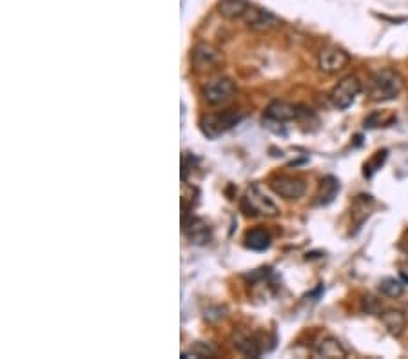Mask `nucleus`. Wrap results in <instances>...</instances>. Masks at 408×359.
<instances>
[{
	"instance_id": "f03ea898",
	"label": "nucleus",
	"mask_w": 408,
	"mask_h": 359,
	"mask_svg": "<svg viewBox=\"0 0 408 359\" xmlns=\"http://www.w3.org/2000/svg\"><path fill=\"white\" fill-rule=\"evenodd\" d=\"M241 115L234 109H227L223 113H214V115H207L202 118L200 127L204 131V134L211 140H216L222 134H225L227 131H231L234 125L240 124Z\"/></svg>"
},
{
	"instance_id": "aec40b11",
	"label": "nucleus",
	"mask_w": 408,
	"mask_h": 359,
	"mask_svg": "<svg viewBox=\"0 0 408 359\" xmlns=\"http://www.w3.org/2000/svg\"><path fill=\"white\" fill-rule=\"evenodd\" d=\"M182 356L183 358H213V356H216V351H214L211 345H205V343H196L191 351H185Z\"/></svg>"
},
{
	"instance_id": "1a4fd4ad",
	"label": "nucleus",
	"mask_w": 408,
	"mask_h": 359,
	"mask_svg": "<svg viewBox=\"0 0 408 359\" xmlns=\"http://www.w3.org/2000/svg\"><path fill=\"white\" fill-rule=\"evenodd\" d=\"M349 62H351V57L343 49L337 48L323 49L320 53V58H318L320 69L323 73H328V75H334V73L345 69Z\"/></svg>"
},
{
	"instance_id": "a211bd4d",
	"label": "nucleus",
	"mask_w": 408,
	"mask_h": 359,
	"mask_svg": "<svg viewBox=\"0 0 408 359\" xmlns=\"http://www.w3.org/2000/svg\"><path fill=\"white\" fill-rule=\"evenodd\" d=\"M405 287H403V281L401 279H395V278H385L379 281V293L385 294L386 297H392V300H395V297H400L401 294H403Z\"/></svg>"
},
{
	"instance_id": "20e7f679",
	"label": "nucleus",
	"mask_w": 408,
	"mask_h": 359,
	"mask_svg": "<svg viewBox=\"0 0 408 359\" xmlns=\"http://www.w3.org/2000/svg\"><path fill=\"white\" fill-rule=\"evenodd\" d=\"M361 93V82L358 76H345L337 82L336 87L332 89L330 93V100H332V106L339 111H345L352 104L356 102V98L360 97Z\"/></svg>"
},
{
	"instance_id": "f8f14e48",
	"label": "nucleus",
	"mask_w": 408,
	"mask_h": 359,
	"mask_svg": "<svg viewBox=\"0 0 408 359\" xmlns=\"http://www.w3.org/2000/svg\"><path fill=\"white\" fill-rule=\"evenodd\" d=\"M234 346L238 349V352H241L247 358H258V356H262L263 346L260 343L254 334H247V332H240L236 336L234 339Z\"/></svg>"
},
{
	"instance_id": "0eeeda50",
	"label": "nucleus",
	"mask_w": 408,
	"mask_h": 359,
	"mask_svg": "<svg viewBox=\"0 0 408 359\" xmlns=\"http://www.w3.org/2000/svg\"><path fill=\"white\" fill-rule=\"evenodd\" d=\"M269 185H271V189L276 192V195L281 196V198H285V199L302 198L307 191L305 182L300 180V178H293V176L272 178Z\"/></svg>"
},
{
	"instance_id": "4468645a",
	"label": "nucleus",
	"mask_w": 408,
	"mask_h": 359,
	"mask_svg": "<svg viewBox=\"0 0 408 359\" xmlns=\"http://www.w3.org/2000/svg\"><path fill=\"white\" fill-rule=\"evenodd\" d=\"M251 6L253 4L248 0H222L218 11L227 20H236V18H244Z\"/></svg>"
},
{
	"instance_id": "ddd939ff",
	"label": "nucleus",
	"mask_w": 408,
	"mask_h": 359,
	"mask_svg": "<svg viewBox=\"0 0 408 359\" xmlns=\"http://www.w3.org/2000/svg\"><path fill=\"white\" fill-rule=\"evenodd\" d=\"M300 113L296 111V107L290 106V104L285 102H272L271 106L267 107L265 111V118L272 120V122H280V124H285V122H290L294 120Z\"/></svg>"
},
{
	"instance_id": "dca6fc26",
	"label": "nucleus",
	"mask_w": 408,
	"mask_h": 359,
	"mask_svg": "<svg viewBox=\"0 0 408 359\" xmlns=\"http://www.w3.org/2000/svg\"><path fill=\"white\" fill-rule=\"evenodd\" d=\"M339 192V180L336 176H325L320 183V192H318V204L328 205L332 204L334 198Z\"/></svg>"
},
{
	"instance_id": "9d476101",
	"label": "nucleus",
	"mask_w": 408,
	"mask_h": 359,
	"mask_svg": "<svg viewBox=\"0 0 408 359\" xmlns=\"http://www.w3.org/2000/svg\"><path fill=\"white\" fill-rule=\"evenodd\" d=\"M183 232L189 238V241L195 245H205L213 238L211 227L200 218H191V222L183 223Z\"/></svg>"
},
{
	"instance_id": "9b49d317",
	"label": "nucleus",
	"mask_w": 408,
	"mask_h": 359,
	"mask_svg": "<svg viewBox=\"0 0 408 359\" xmlns=\"http://www.w3.org/2000/svg\"><path fill=\"white\" fill-rule=\"evenodd\" d=\"M314 356L316 358H327V359H334V358H346V351L343 349V345L337 342L336 337L332 336H325L323 339L314 345Z\"/></svg>"
},
{
	"instance_id": "39448f33",
	"label": "nucleus",
	"mask_w": 408,
	"mask_h": 359,
	"mask_svg": "<svg viewBox=\"0 0 408 359\" xmlns=\"http://www.w3.org/2000/svg\"><path fill=\"white\" fill-rule=\"evenodd\" d=\"M236 93L234 80L229 76H218L213 82H209L207 87L204 89L205 102L211 106H222V104L229 102Z\"/></svg>"
},
{
	"instance_id": "423d86ee",
	"label": "nucleus",
	"mask_w": 408,
	"mask_h": 359,
	"mask_svg": "<svg viewBox=\"0 0 408 359\" xmlns=\"http://www.w3.org/2000/svg\"><path fill=\"white\" fill-rule=\"evenodd\" d=\"M222 60H223L222 53H220L216 48H213V45L209 44L196 45L195 51H192L191 55L192 67H195V71L198 73L214 71V69L222 64Z\"/></svg>"
},
{
	"instance_id": "412c9836",
	"label": "nucleus",
	"mask_w": 408,
	"mask_h": 359,
	"mask_svg": "<svg viewBox=\"0 0 408 359\" xmlns=\"http://www.w3.org/2000/svg\"><path fill=\"white\" fill-rule=\"evenodd\" d=\"M401 278H403V281H405V283H408V272L401 271Z\"/></svg>"
},
{
	"instance_id": "7ed1b4c3",
	"label": "nucleus",
	"mask_w": 408,
	"mask_h": 359,
	"mask_svg": "<svg viewBox=\"0 0 408 359\" xmlns=\"http://www.w3.org/2000/svg\"><path fill=\"white\" fill-rule=\"evenodd\" d=\"M241 209L248 216H276L280 213L278 205L262 191L260 185L248 187L244 199H241Z\"/></svg>"
},
{
	"instance_id": "f257e3e1",
	"label": "nucleus",
	"mask_w": 408,
	"mask_h": 359,
	"mask_svg": "<svg viewBox=\"0 0 408 359\" xmlns=\"http://www.w3.org/2000/svg\"><path fill=\"white\" fill-rule=\"evenodd\" d=\"M403 91V78L394 69H381L374 73L368 84V97L374 102H391L400 97Z\"/></svg>"
},
{
	"instance_id": "6e6552de",
	"label": "nucleus",
	"mask_w": 408,
	"mask_h": 359,
	"mask_svg": "<svg viewBox=\"0 0 408 359\" xmlns=\"http://www.w3.org/2000/svg\"><path fill=\"white\" fill-rule=\"evenodd\" d=\"M244 22L247 24L251 29H256V31H269V29H272V27H276L280 24V18L276 17L274 13H271L269 9L251 6V8L247 9V13H245Z\"/></svg>"
},
{
	"instance_id": "2eb2a0df",
	"label": "nucleus",
	"mask_w": 408,
	"mask_h": 359,
	"mask_svg": "<svg viewBox=\"0 0 408 359\" xmlns=\"http://www.w3.org/2000/svg\"><path fill=\"white\" fill-rule=\"evenodd\" d=\"M381 321L394 337H400L407 328V318L401 311H385L381 314Z\"/></svg>"
},
{
	"instance_id": "f3484780",
	"label": "nucleus",
	"mask_w": 408,
	"mask_h": 359,
	"mask_svg": "<svg viewBox=\"0 0 408 359\" xmlns=\"http://www.w3.org/2000/svg\"><path fill=\"white\" fill-rule=\"evenodd\" d=\"M245 247L256 253H262L271 247V236L265 229H253L245 234Z\"/></svg>"
},
{
	"instance_id": "6ab92c4d",
	"label": "nucleus",
	"mask_w": 408,
	"mask_h": 359,
	"mask_svg": "<svg viewBox=\"0 0 408 359\" xmlns=\"http://www.w3.org/2000/svg\"><path fill=\"white\" fill-rule=\"evenodd\" d=\"M386 156H388V151H386V149H381V151H377L376 155H374V158L370 160V162H367V164H365V171H363L365 176L372 178V174L376 173V171H379V169H381V165L385 164Z\"/></svg>"
}]
</instances>
